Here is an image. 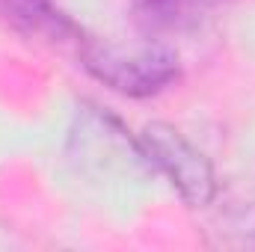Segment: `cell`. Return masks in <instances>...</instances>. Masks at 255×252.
I'll return each instance as SVG.
<instances>
[{"instance_id":"6da1fadb","label":"cell","mask_w":255,"mask_h":252,"mask_svg":"<svg viewBox=\"0 0 255 252\" xmlns=\"http://www.w3.org/2000/svg\"><path fill=\"white\" fill-rule=\"evenodd\" d=\"M80 60L92 77H98L113 92H122L130 98L157 95L178 77L175 54L160 42H151L136 51H125L119 45L86 39L80 42Z\"/></svg>"},{"instance_id":"3957f363","label":"cell","mask_w":255,"mask_h":252,"mask_svg":"<svg viewBox=\"0 0 255 252\" xmlns=\"http://www.w3.org/2000/svg\"><path fill=\"white\" fill-rule=\"evenodd\" d=\"M223 6L226 0H130V18L142 36L163 45L166 39L196 33Z\"/></svg>"},{"instance_id":"277c9868","label":"cell","mask_w":255,"mask_h":252,"mask_svg":"<svg viewBox=\"0 0 255 252\" xmlns=\"http://www.w3.org/2000/svg\"><path fill=\"white\" fill-rule=\"evenodd\" d=\"M0 15L15 27H24L30 33H51L57 39L74 30L51 6V0H0Z\"/></svg>"},{"instance_id":"7a4b0ae2","label":"cell","mask_w":255,"mask_h":252,"mask_svg":"<svg viewBox=\"0 0 255 252\" xmlns=\"http://www.w3.org/2000/svg\"><path fill=\"white\" fill-rule=\"evenodd\" d=\"M139 157L157 169L190 208H208L217 199V175L211 160L193 145L178 127L148 122L136 136Z\"/></svg>"},{"instance_id":"5b68a950","label":"cell","mask_w":255,"mask_h":252,"mask_svg":"<svg viewBox=\"0 0 255 252\" xmlns=\"http://www.w3.org/2000/svg\"><path fill=\"white\" fill-rule=\"evenodd\" d=\"M217 226L226 244L241 247V250H255V196L229 202L220 211Z\"/></svg>"}]
</instances>
